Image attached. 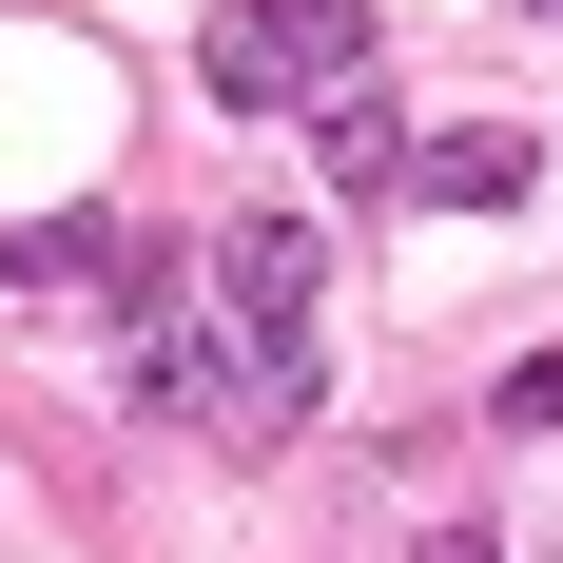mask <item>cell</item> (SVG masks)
<instances>
[{
    "instance_id": "6da1fadb",
    "label": "cell",
    "mask_w": 563,
    "mask_h": 563,
    "mask_svg": "<svg viewBox=\"0 0 563 563\" xmlns=\"http://www.w3.org/2000/svg\"><path fill=\"white\" fill-rule=\"evenodd\" d=\"M136 408H156V428L273 448V428H291V350H253L233 311H156V331H136Z\"/></svg>"
},
{
    "instance_id": "7a4b0ae2",
    "label": "cell",
    "mask_w": 563,
    "mask_h": 563,
    "mask_svg": "<svg viewBox=\"0 0 563 563\" xmlns=\"http://www.w3.org/2000/svg\"><path fill=\"white\" fill-rule=\"evenodd\" d=\"M331 78H369V0H233L214 20V98L233 117H311Z\"/></svg>"
},
{
    "instance_id": "3957f363",
    "label": "cell",
    "mask_w": 563,
    "mask_h": 563,
    "mask_svg": "<svg viewBox=\"0 0 563 563\" xmlns=\"http://www.w3.org/2000/svg\"><path fill=\"white\" fill-rule=\"evenodd\" d=\"M311 291H331L311 214H233V233H214V311H233L253 350H291V369H311Z\"/></svg>"
},
{
    "instance_id": "277c9868",
    "label": "cell",
    "mask_w": 563,
    "mask_h": 563,
    "mask_svg": "<svg viewBox=\"0 0 563 563\" xmlns=\"http://www.w3.org/2000/svg\"><path fill=\"white\" fill-rule=\"evenodd\" d=\"M0 291H156V233L136 214H40V233H0Z\"/></svg>"
},
{
    "instance_id": "5b68a950",
    "label": "cell",
    "mask_w": 563,
    "mask_h": 563,
    "mask_svg": "<svg viewBox=\"0 0 563 563\" xmlns=\"http://www.w3.org/2000/svg\"><path fill=\"white\" fill-rule=\"evenodd\" d=\"M311 156H331V195H408V156H428V136H408L389 78H331V98H311Z\"/></svg>"
},
{
    "instance_id": "8992f818",
    "label": "cell",
    "mask_w": 563,
    "mask_h": 563,
    "mask_svg": "<svg viewBox=\"0 0 563 563\" xmlns=\"http://www.w3.org/2000/svg\"><path fill=\"white\" fill-rule=\"evenodd\" d=\"M408 195H448V214H525V195H544V156H525V117H466V136H428V156H408Z\"/></svg>"
},
{
    "instance_id": "52a82bcc",
    "label": "cell",
    "mask_w": 563,
    "mask_h": 563,
    "mask_svg": "<svg viewBox=\"0 0 563 563\" xmlns=\"http://www.w3.org/2000/svg\"><path fill=\"white\" fill-rule=\"evenodd\" d=\"M506 428H563V350H525V369H506Z\"/></svg>"
}]
</instances>
